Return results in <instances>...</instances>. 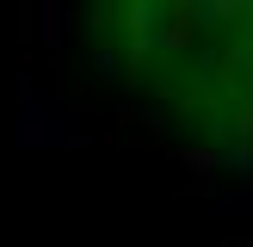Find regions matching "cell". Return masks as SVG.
Segmentation results:
<instances>
[{
  "instance_id": "obj_1",
  "label": "cell",
  "mask_w": 253,
  "mask_h": 247,
  "mask_svg": "<svg viewBox=\"0 0 253 247\" xmlns=\"http://www.w3.org/2000/svg\"><path fill=\"white\" fill-rule=\"evenodd\" d=\"M81 124H74V111L62 105L56 93H43L37 81H25L19 86V118H12V142L25 148V155H37V148H68V142H81Z\"/></svg>"
},
{
  "instance_id": "obj_4",
  "label": "cell",
  "mask_w": 253,
  "mask_h": 247,
  "mask_svg": "<svg viewBox=\"0 0 253 247\" xmlns=\"http://www.w3.org/2000/svg\"><path fill=\"white\" fill-rule=\"evenodd\" d=\"M222 210H229V216H253V179H247V192H229V198H222Z\"/></svg>"
},
{
  "instance_id": "obj_3",
  "label": "cell",
  "mask_w": 253,
  "mask_h": 247,
  "mask_svg": "<svg viewBox=\"0 0 253 247\" xmlns=\"http://www.w3.org/2000/svg\"><path fill=\"white\" fill-rule=\"evenodd\" d=\"M43 43H68V0H43Z\"/></svg>"
},
{
  "instance_id": "obj_2",
  "label": "cell",
  "mask_w": 253,
  "mask_h": 247,
  "mask_svg": "<svg viewBox=\"0 0 253 247\" xmlns=\"http://www.w3.org/2000/svg\"><path fill=\"white\" fill-rule=\"evenodd\" d=\"M235 12H247V0H192V25H222Z\"/></svg>"
}]
</instances>
